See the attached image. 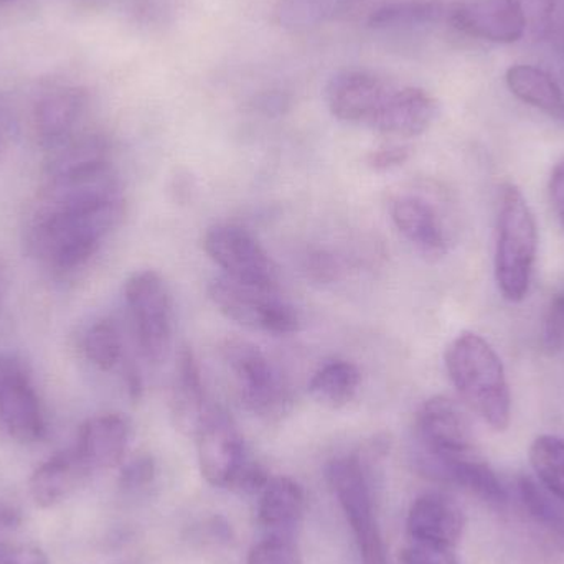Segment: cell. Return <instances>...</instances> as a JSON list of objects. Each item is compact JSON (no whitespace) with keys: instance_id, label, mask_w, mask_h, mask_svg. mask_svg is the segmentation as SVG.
<instances>
[{"instance_id":"obj_30","label":"cell","mask_w":564,"mask_h":564,"mask_svg":"<svg viewBox=\"0 0 564 564\" xmlns=\"http://www.w3.org/2000/svg\"><path fill=\"white\" fill-rule=\"evenodd\" d=\"M248 564H302V558L289 536H267L251 549Z\"/></svg>"},{"instance_id":"obj_1","label":"cell","mask_w":564,"mask_h":564,"mask_svg":"<svg viewBox=\"0 0 564 564\" xmlns=\"http://www.w3.org/2000/svg\"><path fill=\"white\" fill-rule=\"evenodd\" d=\"M122 212L121 185L109 161L48 177L30 225V251L52 270H78L98 253Z\"/></svg>"},{"instance_id":"obj_3","label":"cell","mask_w":564,"mask_h":564,"mask_svg":"<svg viewBox=\"0 0 564 564\" xmlns=\"http://www.w3.org/2000/svg\"><path fill=\"white\" fill-rule=\"evenodd\" d=\"M536 251L535 215L520 188L506 184L500 192L496 247V281L506 301L522 302L529 294Z\"/></svg>"},{"instance_id":"obj_8","label":"cell","mask_w":564,"mask_h":564,"mask_svg":"<svg viewBox=\"0 0 564 564\" xmlns=\"http://www.w3.org/2000/svg\"><path fill=\"white\" fill-rule=\"evenodd\" d=\"M204 248L228 280L278 291V271L260 241L238 225H215L205 235Z\"/></svg>"},{"instance_id":"obj_15","label":"cell","mask_w":564,"mask_h":564,"mask_svg":"<svg viewBox=\"0 0 564 564\" xmlns=\"http://www.w3.org/2000/svg\"><path fill=\"white\" fill-rule=\"evenodd\" d=\"M408 536L414 542L456 549L463 539L466 517L456 500L440 492L417 497L408 513Z\"/></svg>"},{"instance_id":"obj_27","label":"cell","mask_w":564,"mask_h":564,"mask_svg":"<svg viewBox=\"0 0 564 564\" xmlns=\"http://www.w3.org/2000/svg\"><path fill=\"white\" fill-rule=\"evenodd\" d=\"M530 464L540 484L564 500V440L553 434L536 437L530 447Z\"/></svg>"},{"instance_id":"obj_38","label":"cell","mask_w":564,"mask_h":564,"mask_svg":"<svg viewBox=\"0 0 564 564\" xmlns=\"http://www.w3.org/2000/svg\"><path fill=\"white\" fill-rule=\"evenodd\" d=\"M10 139V121L7 112L0 108V154L6 151Z\"/></svg>"},{"instance_id":"obj_21","label":"cell","mask_w":564,"mask_h":564,"mask_svg":"<svg viewBox=\"0 0 564 564\" xmlns=\"http://www.w3.org/2000/svg\"><path fill=\"white\" fill-rule=\"evenodd\" d=\"M424 464L430 473L443 477L447 482L463 487L467 492L474 494L486 502L500 503L506 500V490L492 467L474 453L446 457L427 456Z\"/></svg>"},{"instance_id":"obj_5","label":"cell","mask_w":564,"mask_h":564,"mask_svg":"<svg viewBox=\"0 0 564 564\" xmlns=\"http://www.w3.org/2000/svg\"><path fill=\"white\" fill-rule=\"evenodd\" d=\"M327 479L350 523L364 564L388 563L387 546L373 510L370 473L360 454L337 457L327 467Z\"/></svg>"},{"instance_id":"obj_32","label":"cell","mask_w":564,"mask_h":564,"mask_svg":"<svg viewBox=\"0 0 564 564\" xmlns=\"http://www.w3.org/2000/svg\"><path fill=\"white\" fill-rule=\"evenodd\" d=\"M404 564H459L454 549L410 540L403 550Z\"/></svg>"},{"instance_id":"obj_13","label":"cell","mask_w":564,"mask_h":564,"mask_svg":"<svg viewBox=\"0 0 564 564\" xmlns=\"http://www.w3.org/2000/svg\"><path fill=\"white\" fill-rule=\"evenodd\" d=\"M391 91L393 86L373 73L345 69L332 76L325 99L338 121L370 128Z\"/></svg>"},{"instance_id":"obj_33","label":"cell","mask_w":564,"mask_h":564,"mask_svg":"<svg viewBox=\"0 0 564 564\" xmlns=\"http://www.w3.org/2000/svg\"><path fill=\"white\" fill-rule=\"evenodd\" d=\"M155 477V463L149 454H139L121 470V486L124 489H144Z\"/></svg>"},{"instance_id":"obj_34","label":"cell","mask_w":564,"mask_h":564,"mask_svg":"<svg viewBox=\"0 0 564 564\" xmlns=\"http://www.w3.org/2000/svg\"><path fill=\"white\" fill-rule=\"evenodd\" d=\"M410 159V148L406 145H388L370 152L367 158L368 165L373 171L387 172L401 167Z\"/></svg>"},{"instance_id":"obj_31","label":"cell","mask_w":564,"mask_h":564,"mask_svg":"<svg viewBox=\"0 0 564 564\" xmlns=\"http://www.w3.org/2000/svg\"><path fill=\"white\" fill-rule=\"evenodd\" d=\"M542 345L549 354H556L564 347V294L550 302L543 322Z\"/></svg>"},{"instance_id":"obj_4","label":"cell","mask_w":564,"mask_h":564,"mask_svg":"<svg viewBox=\"0 0 564 564\" xmlns=\"http://www.w3.org/2000/svg\"><path fill=\"white\" fill-rule=\"evenodd\" d=\"M224 361L238 400L254 416L280 421L291 411L292 394L276 365L247 340H228Z\"/></svg>"},{"instance_id":"obj_14","label":"cell","mask_w":564,"mask_h":564,"mask_svg":"<svg viewBox=\"0 0 564 564\" xmlns=\"http://www.w3.org/2000/svg\"><path fill=\"white\" fill-rule=\"evenodd\" d=\"M169 406L175 427L185 436H197L202 424L210 413V404L205 400L204 380L200 367L194 351L181 347L175 357L174 373H172L171 390H169Z\"/></svg>"},{"instance_id":"obj_22","label":"cell","mask_w":564,"mask_h":564,"mask_svg":"<svg viewBox=\"0 0 564 564\" xmlns=\"http://www.w3.org/2000/svg\"><path fill=\"white\" fill-rule=\"evenodd\" d=\"M86 476L89 473L83 466L75 447H72L50 457L33 473L30 477V494L36 506L48 509L62 502Z\"/></svg>"},{"instance_id":"obj_35","label":"cell","mask_w":564,"mask_h":564,"mask_svg":"<svg viewBox=\"0 0 564 564\" xmlns=\"http://www.w3.org/2000/svg\"><path fill=\"white\" fill-rule=\"evenodd\" d=\"M0 564H50L45 553L32 545L0 542Z\"/></svg>"},{"instance_id":"obj_24","label":"cell","mask_w":564,"mask_h":564,"mask_svg":"<svg viewBox=\"0 0 564 564\" xmlns=\"http://www.w3.org/2000/svg\"><path fill=\"white\" fill-rule=\"evenodd\" d=\"M361 375L357 365L332 360L322 365L308 381V393L322 406L340 410L355 400L360 390Z\"/></svg>"},{"instance_id":"obj_7","label":"cell","mask_w":564,"mask_h":564,"mask_svg":"<svg viewBox=\"0 0 564 564\" xmlns=\"http://www.w3.org/2000/svg\"><path fill=\"white\" fill-rule=\"evenodd\" d=\"M208 297L225 317L251 330L288 335L297 332L301 325L297 311L274 291L220 276L208 284Z\"/></svg>"},{"instance_id":"obj_23","label":"cell","mask_w":564,"mask_h":564,"mask_svg":"<svg viewBox=\"0 0 564 564\" xmlns=\"http://www.w3.org/2000/svg\"><path fill=\"white\" fill-rule=\"evenodd\" d=\"M506 79L520 101L564 121V95L549 73L532 65H517L507 72Z\"/></svg>"},{"instance_id":"obj_20","label":"cell","mask_w":564,"mask_h":564,"mask_svg":"<svg viewBox=\"0 0 564 564\" xmlns=\"http://www.w3.org/2000/svg\"><path fill=\"white\" fill-rule=\"evenodd\" d=\"M258 520L268 532V536H289L292 539L299 523L304 519V489L289 477H270L261 489Z\"/></svg>"},{"instance_id":"obj_28","label":"cell","mask_w":564,"mask_h":564,"mask_svg":"<svg viewBox=\"0 0 564 564\" xmlns=\"http://www.w3.org/2000/svg\"><path fill=\"white\" fill-rule=\"evenodd\" d=\"M520 494L530 516L564 539V500L550 494L542 484L530 476L520 477Z\"/></svg>"},{"instance_id":"obj_17","label":"cell","mask_w":564,"mask_h":564,"mask_svg":"<svg viewBox=\"0 0 564 564\" xmlns=\"http://www.w3.org/2000/svg\"><path fill=\"white\" fill-rule=\"evenodd\" d=\"M85 91L75 86L50 89L35 106V132L40 144L53 151L76 135L86 111Z\"/></svg>"},{"instance_id":"obj_16","label":"cell","mask_w":564,"mask_h":564,"mask_svg":"<svg viewBox=\"0 0 564 564\" xmlns=\"http://www.w3.org/2000/svg\"><path fill=\"white\" fill-rule=\"evenodd\" d=\"M437 112L440 105L424 89L393 88L370 128L394 138H417L433 126Z\"/></svg>"},{"instance_id":"obj_39","label":"cell","mask_w":564,"mask_h":564,"mask_svg":"<svg viewBox=\"0 0 564 564\" xmlns=\"http://www.w3.org/2000/svg\"><path fill=\"white\" fill-rule=\"evenodd\" d=\"M542 2L543 6H546V9H552L553 2H555V0H542Z\"/></svg>"},{"instance_id":"obj_10","label":"cell","mask_w":564,"mask_h":564,"mask_svg":"<svg viewBox=\"0 0 564 564\" xmlns=\"http://www.w3.org/2000/svg\"><path fill=\"white\" fill-rule=\"evenodd\" d=\"M0 424L23 444L39 443L46 434L45 413L32 378L13 355L0 357Z\"/></svg>"},{"instance_id":"obj_18","label":"cell","mask_w":564,"mask_h":564,"mask_svg":"<svg viewBox=\"0 0 564 564\" xmlns=\"http://www.w3.org/2000/svg\"><path fill=\"white\" fill-rule=\"evenodd\" d=\"M129 424L121 414L108 413L83 424L75 451L89 474L118 467L129 444Z\"/></svg>"},{"instance_id":"obj_19","label":"cell","mask_w":564,"mask_h":564,"mask_svg":"<svg viewBox=\"0 0 564 564\" xmlns=\"http://www.w3.org/2000/svg\"><path fill=\"white\" fill-rule=\"evenodd\" d=\"M391 220L401 235L426 257L446 254V228L437 208L420 195H400L390 208Z\"/></svg>"},{"instance_id":"obj_26","label":"cell","mask_w":564,"mask_h":564,"mask_svg":"<svg viewBox=\"0 0 564 564\" xmlns=\"http://www.w3.org/2000/svg\"><path fill=\"white\" fill-rule=\"evenodd\" d=\"M354 0H280L276 22L291 32H304L344 12Z\"/></svg>"},{"instance_id":"obj_36","label":"cell","mask_w":564,"mask_h":564,"mask_svg":"<svg viewBox=\"0 0 564 564\" xmlns=\"http://www.w3.org/2000/svg\"><path fill=\"white\" fill-rule=\"evenodd\" d=\"M305 268H307L308 276L318 282H330L337 280L338 276V267L334 258L321 253V251L308 257Z\"/></svg>"},{"instance_id":"obj_25","label":"cell","mask_w":564,"mask_h":564,"mask_svg":"<svg viewBox=\"0 0 564 564\" xmlns=\"http://www.w3.org/2000/svg\"><path fill=\"white\" fill-rule=\"evenodd\" d=\"M447 17L444 3L436 0H410L380 7L371 13L368 26L375 30H410L430 25Z\"/></svg>"},{"instance_id":"obj_37","label":"cell","mask_w":564,"mask_h":564,"mask_svg":"<svg viewBox=\"0 0 564 564\" xmlns=\"http://www.w3.org/2000/svg\"><path fill=\"white\" fill-rule=\"evenodd\" d=\"M549 191L553 208H555L556 215L564 225V159L553 169Z\"/></svg>"},{"instance_id":"obj_12","label":"cell","mask_w":564,"mask_h":564,"mask_svg":"<svg viewBox=\"0 0 564 564\" xmlns=\"http://www.w3.org/2000/svg\"><path fill=\"white\" fill-rule=\"evenodd\" d=\"M416 434L427 456L474 453L473 424L466 411L447 397L424 401L416 414Z\"/></svg>"},{"instance_id":"obj_9","label":"cell","mask_w":564,"mask_h":564,"mask_svg":"<svg viewBox=\"0 0 564 564\" xmlns=\"http://www.w3.org/2000/svg\"><path fill=\"white\" fill-rule=\"evenodd\" d=\"M195 440L204 479L218 489L237 490L251 460L234 417L221 408L212 406Z\"/></svg>"},{"instance_id":"obj_29","label":"cell","mask_w":564,"mask_h":564,"mask_svg":"<svg viewBox=\"0 0 564 564\" xmlns=\"http://www.w3.org/2000/svg\"><path fill=\"white\" fill-rule=\"evenodd\" d=\"M122 337L118 325L112 321L96 322L85 337L86 357L102 371H111L122 360Z\"/></svg>"},{"instance_id":"obj_6","label":"cell","mask_w":564,"mask_h":564,"mask_svg":"<svg viewBox=\"0 0 564 564\" xmlns=\"http://www.w3.org/2000/svg\"><path fill=\"white\" fill-rule=\"evenodd\" d=\"M124 297L139 350L145 360L161 364L167 358L174 334V311L167 284L155 271H138L126 282Z\"/></svg>"},{"instance_id":"obj_11","label":"cell","mask_w":564,"mask_h":564,"mask_svg":"<svg viewBox=\"0 0 564 564\" xmlns=\"http://www.w3.org/2000/svg\"><path fill=\"white\" fill-rule=\"evenodd\" d=\"M446 19L464 35L492 43L519 42L527 29L519 0H463L447 9Z\"/></svg>"},{"instance_id":"obj_2","label":"cell","mask_w":564,"mask_h":564,"mask_svg":"<svg viewBox=\"0 0 564 564\" xmlns=\"http://www.w3.org/2000/svg\"><path fill=\"white\" fill-rule=\"evenodd\" d=\"M444 364L464 403L497 433L509 430L512 397L506 368L492 345L479 334L463 332L446 348Z\"/></svg>"}]
</instances>
